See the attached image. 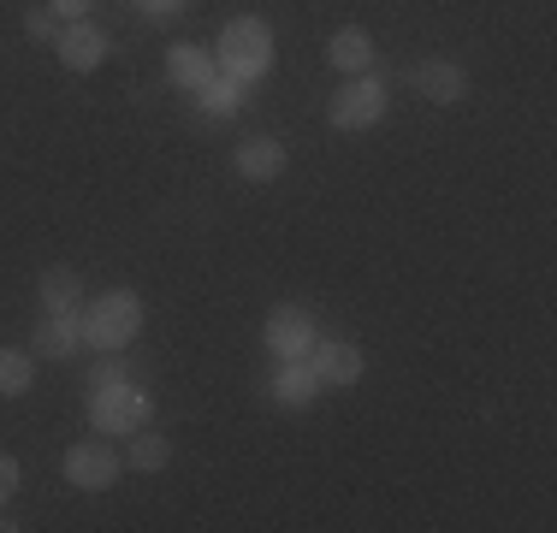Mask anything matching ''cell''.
Listing matches in <instances>:
<instances>
[{"instance_id": "cell-6", "label": "cell", "mask_w": 557, "mask_h": 533, "mask_svg": "<svg viewBox=\"0 0 557 533\" xmlns=\"http://www.w3.org/2000/svg\"><path fill=\"white\" fill-rule=\"evenodd\" d=\"M65 480H72L77 492H108L119 480V457L108 445H96V438H84V445L65 450Z\"/></svg>"}, {"instance_id": "cell-4", "label": "cell", "mask_w": 557, "mask_h": 533, "mask_svg": "<svg viewBox=\"0 0 557 533\" xmlns=\"http://www.w3.org/2000/svg\"><path fill=\"white\" fill-rule=\"evenodd\" d=\"M386 107H392L386 84L362 72L350 89H338V96H333V131H374L380 119H386Z\"/></svg>"}, {"instance_id": "cell-15", "label": "cell", "mask_w": 557, "mask_h": 533, "mask_svg": "<svg viewBox=\"0 0 557 533\" xmlns=\"http://www.w3.org/2000/svg\"><path fill=\"white\" fill-rule=\"evenodd\" d=\"M42 302H48V314H84V278H77L72 266H48Z\"/></svg>"}, {"instance_id": "cell-20", "label": "cell", "mask_w": 557, "mask_h": 533, "mask_svg": "<svg viewBox=\"0 0 557 533\" xmlns=\"http://www.w3.org/2000/svg\"><path fill=\"white\" fill-rule=\"evenodd\" d=\"M24 36H30V42H54V7H30L24 12Z\"/></svg>"}, {"instance_id": "cell-16", "label": "cell", "mask_w": 557, "mask_h": 533, "mask_svg": "<svg viewBox=\"0 0 557 533\" xmlns=\"http://www.w3.org/2000/svg\"><path fill=\"white\" fill-rule=\"evenodd\" d=\"M131 469L137 474H161L166 462H172V445H166V433H154V426H137V433H131Z\"/></svg>"}, {"instance_id": "cell-14", "label": "cell", "mask_w": 557, "mask_h": 533, "mask_svg": "<svg viewBox=\"0 0 557 533\" xmlns=\"http://www.w3.org/2000/svg\"><path fill=\"white\" fill-rule=\"evenodd\" d=\"M314 397H321V380H314V368H309V362H278V373H273V404H285V409H309Z\"/></svg>"}, {"instance_id": "cell-8", "label": "cell", "mask_w": 557, "mask_h": 533, "mask_svg": "<svg viewBox=\"0 0 557 533\" xmlns=\"http://www.w3.org/2000/svg\"><path fill=\"white\" fill-rule=\"evenodd\" d=\"M54 48H60V65H65V72H96V65L108 60V36H101L89 18H72V24H65V30L54 36Z\"/></svg>"}, {"instance_id": "cell-1", "label": "cell", "mask_w": 557, "mask_h": 533, "mask_svg": "<svg viewBox=\"0 0 557 533\" xmlns=\"http://www.w3.org/2000/svg\"><path fill=\"white\" fill-rule=\"evenodd\" d=\"M214 65L232 84H256L261 72H273V30L261 18H232L220 30V48H214Z\"/></svg>"}, {"instance_id": "cell-5", "label": "cell", "mask_w": 557, "mask_h": 533, "mask_svg": "<svg viewBox=\"0 0 557 533\" xmlns=\"http://www.w3.org/2000/svg\"><path fill=\"white\" fill-rule=\"evenodd\" d=\"M261 338H268V350L278 362H302V356L314 350V320H309V309H297V302H278V309H268Z\"/></svg>"}, {"instance_id": "cell-9", "label": "cell", "mask_w": 557, "mask_h": 533, "mask_svg": "<svg viewBox=\"0 0 557 533\" xmlns=\"http://www.w3.org/2000/svg\"><path fill=\"white\" fill-rule=\"evenodd\" d=\"M84 350V314H42V326L30 332V356L65 362V356Z\"/></svg>"}, {"instance_id": "cell-19", "label": "cell", "mask_w": 557, "mask_h": 533, "mask_svg": "<svg viewBox=\"0 0 557 533\" xmlns=\"http://www.w3.org/2000/svg\"><path fill=\"white\" fill-rule=\"evenodd\" d=\"M125 380H131V368L119 362V350H101L96 373H89V392H96V385H125Z\"/></svg>"}, {"instance_id": "cell-18", "label": "cell", "mask_w": 557, "mask_h": 533, "mask_svg": "<svg viewBox=\"0 0 557 533\" xmlns=\"http://www.w3.org/2000/svg\"><path fill=\"white\" fill-rule=\"evenodd\" d=\"M202 107H208V113H237V107H244V84H232V77H214V84H208L202 89Z\"/></svg>"}, {"instance_id": "cell-13", "label": "cell", "mask_w": 557, "mask_h": 533, "mask_svg": "<svg viewBox=\"0 0 557 533\" xmlns=\"http://www.w3.org/2000/svg\"><path fill=\"white\" fill-rule=\"evenodd\" d=\"M416 84H421V96L440 101V107H457L462 96H469V72H462L457 60H428L416 72Z\"/></svg>"}, {"instance_id": "cell-22", "label": "cell", "mask_w": 557, "mask_h": 533, "mask_svg": "<svg viewBox=\"0 0 557 533\" xmlns=\"http://www.w3.org/2000/svg\"><path fill=\"white\" fill-rule=\"evenodd\" d=\"M48 7H54V18L72 24V18H84V12H89V0H48Z\"/></svg>"}, {"instance_id": "cell-10", "label": "cell", "mask_w": 557, "mask_h": 533, "mask_svg": "<svg viewBox=\"0 0 557 533\" xmlns=\"http://www.w3.org/2000/svg\"><path fill=\"white\" fill-rule=\"evenodd\" d=\"M237 178H249V184L285 178V142H278V137H249V142H237Z\"/></svg>"}, {"instance_id": "cell-7", "label": "cell", "mask_w": 557, "mask_h": 533, "mask_svg": "<svg viewBox=\"0 0 557 533\" xmlns=\"http://www.w3.org/2000/svg\"><path fill=\"white\" fill-rule=\"evenodd\" d=\"M302 362L314 368V380H321V385H338V392H344V385H356V380H362V368H368L362 350L344 344V338H314V350L302 356Z\"/></svg>"}, {"instance_id": "cell-3", "label": "cell", "mask_w": 557, "mask_h": 533, "mask_svg": "<svg viewBox=\"0 0 557 533\" xmlns=\"http://www.w3.org/2000/svg\"><path fill=\"white\" fill-rule=\"evenodd\" d=\"M89 421L101 426V433H137V426L154 421V397L137 392V385H96L89 392Z\"/></svg>"}, {"instance_id": "cell-23", "label": "cell", "mask_w": 557, "mask_h": 533, "mask_svg": "<svg viewBox=\"0 0 557 533\" xmlns=\"http://www.w3.org/2000/svg\"><path fill=\"white\" fill-rule=\"evenodd\" d=\"M137 7H149V12H154V18H172V12H178V7H184V0H137Z\"/></svg>"}, {"instance_id": "cell-2", "label": "cell", "mask_w": 557, "mask_h": 533, "mask_svg": "<svg viewBox=\"0 0 557 533\" xmlns=\"http://www.w3.org/2000/svg\"><path fill=\"white\" fill-rule=\"evenodd\" d=\"M143 332V297L137 290H101L96 302H84V344L96 350H125Z\"/></svg>"}, {"instance_id": "cell-17", "label": "cell", "mask_w": 557, "mask_h": 533, "mask_svg": "<svg viewBox=\"0 0 557 533\" xmlns=\"http://www.w3.org/2000/svg\"><path fill=\"white\" fill-rule=\"evenodd\" d=\"M36 380V356L24 350H0V397H24Z\"/></svg>"}, {"instance_id": "cell-12", "label": "cell", "mask_w": 557, "mask_h": 533, "mask_svg": "<svg viewBox=\"0 0 557 533\" xmlns=\"http://www.w3.org/2000/svg\"><path fill=\"white\" fill-rule=\"evenodd\" d=\"M326 60L350 77L374 72V36H368L362 24H344V30H333V42H326Z\"/></svg>"}, {"instance_id": "cell-21", "label": "cell", "mask_w": 557, "mask_h": 533, "mask_svg": "<svg viewBox=\"0 0 557 533\" xmlns=\"http://www.w3.org/2000/svg\"><path fill=\"white\" fill-rule=\"evenodd\" d=\"M12 492H18V462H12L7 450H0V504H7Z\"/></svg>"}, {"instance_id": "cell-11", "label": "cell", "mask_w": 557, "mask_h": 533, "mask_svg": "<svg viewBox=\"0 0 557 533\" xmlns=\"http://www.w3.org/2000/svg\"><path fill=\"white\" fill-rule=\"evenodd\" d=\"M166 77L178 89H190V96H202V89L214 84V60H208L196 42H172L166 48Z\"/></svg>"}]
</instances>
